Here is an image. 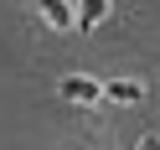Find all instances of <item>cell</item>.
<instances>
[{
    "label": "cell",
    "instance_id": "1",
    "mask_svg": "<svg viewBox=\"0 0 160 150\" xmlns=\"http://www.w3.org/2000/svg\"><path fill=\"white\" fill-rule=\"evenodd\" d=\"M57 93H62L67 104H103V78L67 73V78H57Z\"/></svg>",
    "mask_w": 160,
    "mask_h": 150
},
{
    "label": "cell",
    "instance_id": "2",
    "mask_svg": "<svg viewBox=\"0 0 160 150\" xmlns=\"http://www.w3.org/2000/svg\"><path fill=\"white\" fill-rule=\"evenodd\" d=\"M36 16H42L47 26H57V31H78V11H72V0H36Z\"/></svg>",
    "mask_w": 160,
    "mask_h": 150
},
{
    "label": "cell",
    "instance_id": "3",
    "mask_svg": "<svg viewBox=\"0 0 160 150\" xmlns=\"http://www.w3.org/2000/svg\"><path fill=\"white\" fill-rule=\"evenodd\" d=\"M145 98V83L139 78H103V104H139Z\"/></svg>",
    "mask_w": 160,
    "mask_h": 150
},
{
    "label": "cell",
    "instance_id": "4",
    "mask_svg": "<svg viewBox=\"0 0 160 150\" xmlns=\"http://www.w3.org/2000/svg\"><path fill=\"white\" fill-rule=\"evenodd\" d=\"M72 11H78V31H93L98 21H108V0H72Z\"/></svg>",
    "mask_w": 160,
    "mask_h": 150
},
{
    "label": "cell",
    "instance_id": "5",
    "mask_svg": "<svg viewBox=\"0 0 160 150\" xmlns=\"http://www.w3.org/2000/svg\"><path fill=\"white\" fill-rule=\"evenodd\" d=\"M134 150H160V135H139V140H134Z\"/></svg>",
    "mask_w": 160,
    "mask_h": 150
}]
</instances>
